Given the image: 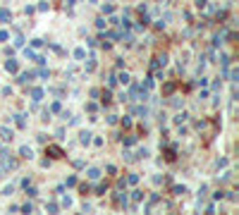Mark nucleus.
<instances>
[{
  "instance_id": "nucleus-1",
  "label": "nucleus",
  "mask_w": 239,
  "mask_h": 215,
  "mask_svg": "<svg viewBox=\"0 0 239 215\" xmlns=\"http://www.w3.org/2000/svg\"><path fill=\"white\" fill-rule=\"evenodd\" d=\"M0 155H3V172H5V170H14V167H17V160H14V158H10V153H7V151H3Z\"/></svg>"
},
{
  "instance_id": "nucleus-2",
  "label": "nucleus",
  "mask_w": 239,
  "mask_h": 215,
  "mask_svg": "<svg viewBox=\"0 0 239 215\" xmlns=\"http://www.w3.org/2000/svg\"><path fill=\"white\" fill-rule=\"evenodd\" d=\"M113 199H115V206H120V208H127V206H129V203H127V196L122 194V189H117V194L113 196Z\"/></svg>"
},
{
  "instance_id": "nucleus-3",
  "label": "nucleus",
  "mask_w": 239,
  "mask_h": 215,
  "mask_svg": "<svg viewBox=\"0 0 239 215\" xmlns=\"http://www.w3.org/2000/svg\"><path fill=\"white\" fill-rule=\"evenodd\" d=\"M46 155H50V158H62L65 153H62L60 146H48V148H46Z\"/></svg>"
},
{
  "instance_id": "nucleus-4",
  "label": "nucleus",
  "mask_w": 239,
  "mask_h": 215,
  "mask_svg": "<svg viewBox=\"0 0 239 215\" xmlns=\"http://www.w3.org/2000/svg\"><path fill=\"white\" fill-rule=\"evenodd\" d=\"M0 139H3V141H12L14 139V132L10 127H0Z\"/></svg>"
},
{
  "instance_id": "nucleus-5",
  "label": "nucleus",
  "mask_w": 239,
  "mask_h": 215,
  "mask_svg": "<svg viewBox=\"0 0 239 215\" xmlns=\"http://www.w3.org/2000/svg\"><path fill=\"white\" fill-rule=\"evenodd\" d=\"M5 69L10 72V74H14V72H19V65H17V60H7L5 62Z\"/></svg>"
},
{
  "instance_id": "nucleus-6",
  "label": "nucleus",
  "mask_w": 239,
  "mask_h": 215,
  "mask_svg": "<svg viewBox=\"0 0 239 215\" xmlns=\"http://www.w3.org/2000/svg\"><path fill=\"white\" fill-rule=\"evenodd\" d=\"M12 19V12L7 10V7H3V10H0V22H3V24H7Z\"/></svg>"
},
{
  "instance_id": "nucleus-7",
  "label": "nucleus",
  "mask_w": 239,
  "mask_h": 215,
  "mask_svg": "<svg viewBox=\"0 0 239 215\" xmlns=\"http://www.w3.org/2000/svg\"><path fill=\"white\" fill-rule=\"evenodd\" d=\"M41 98H43V88H31V100L39 103Z\"/></svg>"
},
{
  "instance_id": "nucleus-8",
  "label": "nucleus",
  "mask_w": 239,
  "mask_h": 215,
  "mask_svg": "<svg viewBox=\"0 0 239 215\" xmlns=\"http://www.w3.org/2000/svg\"><path fill=\"white\" fill-rule=\"evenodd\" d=\"M14 124H17L19 129H24V127H26V115H14Z\"/></svg>"
},
{
  "instance_id": "nucleus-9",
  "label": "nucleus",
  "mask_w": 239,
  "mask_h": 215,
  "mask_svg": "<svg viewBox=\"0 0 239 215\" xmlns=\"http://www.w3.org/2000/svg\"><path fill=\"white\" fill-rule=\"evenodd\" d=\"M34 79V74H31V72H22V74H19V79H17V81H19V84H29Z\"/></svg>"
},
{
  "instance_id": "nucleus-10",
  "label": "nucleus",
  "mask_w": 239,
  "mask_h": 215,
  "mask_svg": "<svg viewBox=\"0 0 239 215\" xmlns=\"http://www.w3.org/2000/svg\"><path fill=\"white\" fill-rule=\"evenodd\" d=\"M91 136H93L91 132H81V134H79V141L84 143V146H88V143H91Z\"/></svg>"
},
{
  "instance_id": "nucleus-11",
  "label": "nucleus",
  "mask_w": 239,
  "mask_h": 215,
  "mask_svg": "<svg viewBox=\"0 0 239 215\" xmlns=\"http://www.w3.org/2000/svg\"><path fill=\"white\" fill-rule=\"evenodd\" d=\"M175 86H177L175 81H168V84H165V86H163V96H170V93L175 91Z\"/></svg>"
},
{
  "instance_id": "nucleus-12",
  "label": "nucleus",
  "mask_w": 239,
  "mask_h": 215,
  "mask_svg": "<svg viewBox=\"0 0 239 215\" xmlns=\"http://www.w3.org/2000/svg\"><path fill=\"white\" fill-rule=\"evenodd\" d=\"M120 41H122V43H127V46H132V43H134V36H132V33H124V31H122Z\"/></svg>"
},
{
  "instance_id": "nucleus-13",
  "label": "nucleus",
  "mask_w": 239,
  "mask_h": 215,
  "mask_svg": "<svg viewBox=\"0 0 239 215\" xmlns=\"http://www.w3.org/2000/svg\"><path fill=\"white\" fill-rule=\"evenodd\" d=\"M19 155H22V158H34V151H31L29 146H22V148H19Z\"/></svg>"
},
{
  "instance_id": "nucleus-14",
  "label": "nucleus",
  "mask_w": 239,
  "mask_h": 215,
  "mask_svg": "<svg viewBox=\"0 0 239 215\" xmlns=\"http://www.w3.org/2000/svg\"><path fill=\"white\" fill-rule=\"evenodd\" d=\"M86 174H88V179H98V177H101V170H98V167H91Z\"/></svg>"
},
{
  "instance_id": "nucleus-15",
  "label": "nucleus",
  "mask_w": 239,
  "mask_h": 215,
  "mask_svg": "<svg viewBox=\"0 0 239 215\" xmlns=\"http://www.w3.org/2000/svg\"><path fill=\"white\" fill-rule=\"evenodd\" d=\"M105 191H108V182H101V184L96 187V194H98V196H103Z\"/></svg>"
},
{
  "instance_id": "nucleus-16",
  "label": "nucleus",
  "mask_w": 239,
  "mask_h": 215,
  "mask_svg": "<svg viewBox=\"0 0 239 215\" xmlns=\"http://www.w3.org/2000/svg\"><path fill=\"white\" fill-rule=\"evenodd\" d=\"M24 58H26V60H36L39 55H36V53H34L31 48H24Z\"/></svg>"
},
{
  "instance_id": "nucleus-17",
  "label": "nucleus",
  "mask_w": 239,
  "mask_h": 215,
  "mask_svg": "<svg viewBox=\"0 0 239 215\" xmlns=\"http://www.w3.org/2000/svg\"><path fill=\"white\" fill-rule=\"evenodd\" d=\"M117 81H122V84H129V81H132V77L127 74V72H122V74L117 77Z\"/></svg>"
},
{
  "instance_id": "nucleus-18",
  "label": "nucleus",
  "mask_w": 239,
  "mask_h": 215,
  "mask_svg": "<svg viewBox=\"0 0 239 215\" xmlns=\"http://www.w3.org/2000/svg\"><path fill=\"white\" fill-rule=\"evenodd\" d=\"M74 58H77V60H84V58H86V50H84V48H77V50H74Z\"/></svg>"
},
{
  "instance_id": "nucleus-19",
  "label": "nucleus",
  "mask_w": 239,
  "mask_h": 215,
  "mask_svg": "<svg viewBox=\"0 0 239 215\" xmlns=\"http://www.w3.org/2000/svg\"><path fill=\"white\" fill-rule=\"evenodd\" d=\"M101 96H103V98H101V100H103V103H105V105H108V103H110V100H113V93H110V91H103V93H101Z\"/></svg>"
},
{
  "instance_id": "nucleus-20",
  "label": "nucleus",
  "mask_w": 239,
  "mask_h": 215,
  "mask_svg": "<svg viewBox=\"0 0 239 215\" xmlns=\"http://www.w3.org/2000/svg\"><path fill=\"white\" fill-rule=\"evenodd\" d=\"M165 158H168V160H175V146H170L168 151H165Z\"/></svg>"
},
{
  "instance_id": "nucleus-21",
  "label": "nucleus",
  "mask_w": 239,
  "mask_h": 215,
  "mask_svg": "<svg viewBox=\"0 0 239 215\" xmlns=\"http://www.w3.org/2000/svg\"><path fill=\"white\" fill-rule=\"evenodd\" d=\"M172 194L182 196V194H187V187H172Z\"/></svg>"
},
{
  "instance_id": "nucleus-22",
  "label": "nucleus",
  "mask_w": 239,
  "mask_h": 215,
  "mask_svg": "<svg viewBox=\"0 0 239 215\" xmlns=\"http://www.w3.org/2000/svg\"><path fill=\"white\" fill-rule=\"evenodd\" d=\"M93 69H96V60H93V58H91V60L86 62V72H93Z\"/></svg>"
},
{
  "instance_id": "nucleus-23",
  "label": "nucleus",
  "mask_w": 239,
  "mask_h": 215,
  "mask_svg": "<svg viewBox=\"0 0 239 215\" xmlns=\"http://www.w3.org/2000/svg\"><path fill=\"white\" fill-rule=\"evenodd\" d=\"M39 77H41V79H48V77H50V72H48L46 67H41V69H39Z\"/></svg>"
},
{
  "instance_id": "nucleus-24",
  "label": "nucleus",
  "mask_w": 239,
  "mask_h": 215,
  "mask_svg": "<svg viewBox=\"0 0 239 215\" xmlns=\"http://www.w3.org/2000/svg\"><path fill=\"white\" fill-rule=\"evenodd\" d=\"M187 117H189V115H187V112H179V115H177V117H175V122H177V124H182V122H184V120H187Z\"/></svg>"
},
{
  "instance_id": "nucleus-25",
  "label": "nucleus",
  "mask_w": 239,
  "mask_h": 215,
  "mask_svg": "<svg viewBox=\"0 0 239 215\" xmlns=\"http://www.w3.org/2000/svg\"><path fill=\"white\" fill-rule=\"evenodd\" d=\"M139 182V174H129L127 177V184H136Z\"/></svg>"
},
{
  "instance_id": "nucleus-26",
  "label": "nucleus",
  "mask_w": 239,
  "mask_h": 215,
  "mask_svg": "<svg viewBox=\"0 0 239 215\" xmlns=\"http://www.w3.org/2000/svg\"><path fill=\"white\" fill-rule=\"evenodd\" d=\"M117 84V77L115 74H108V86H115Z\"/></svg>"
},
{
  "instance_id": "nucleus-27",
  "label": "nucleus",
  "mask_w": 239,
  "mask_h": 215,
  "mask_svg": "<svg viewBox=\"0 0 239 215\" xmlns=\"http://www.w3.org/2000/svg\"><path fill=\"white\" fill-rule=\"evenodd\" d=\"M103 12H105V14H113V12H115V5H103Z\"/></svg>"
},
{
  "instance_id": "nucleus-28",
  "label": "nucleus",
  "mask_w": 239,
  "mask_h": 215,
  "mask_svg": "<svg viewBox=\"0 0 239 215\" xmlns=\"http://www.w3.org/2000/svg\"><path fill=\"white\" fill-rule=\"evenodd\" d=\"M19 210H22V213H31V210H34V206H31V203H24Z\"/></svg>"
},
{
  "instance_id": "nucleus-29",
  "label": "nucleus",
  "mask_w": 239,
  "mask_h": 215,
  "mask_svg": "<svg viewBox=\"0 0 239 215\" xmlns=\"http://www.w3.org/2000/svg\"><path fill=\"white\" fill-rule=\"evenodd\" d=\"M132 143H136V136H127L124 139V146H132Z\"/></svg>"
},
{
  "instance_id": "nucleus-30",
  "label": "nucleus",
  "mask_w": 239,
  "mask_h": 215,
  "mask_svg": "<svg viewBox=\"0 0 239 215\" xmlns=\"http://www.w3.org/2000/svg\"><path fill=\"white\" fill-rule=\"evenodd\" d=\"M143 88H146V91H148V88H153V79H151V77L143 81Z\"/></svg>"
},
{
  "instance_id": "nucleus-31",
  "label": "nucleus",
  "mask_w": 239,
  "mask_h": 215,
  "mask_svg": "<svg viewBox=\"0 0 239 215\" xmlns=\"http://www.w3.org/2000/svg\"><path fill=\"white\" fill-rule=\"evenodd\" d=\"M136 115H139V117H146V115H148V110H146V108H136Z\"/></svg>"
},
{
  "instance_id": "nucleus-32",
  "label": "nucleus",
  "mask_w": 239,
  "mask_h": 215,
  "mask_svg": "<svg viewBox=\"0 0 239 215\" xmlns=\"http://www.w3.org/2000/svg\"><path fill=\"white\" fill-rule=\"evenodd\" d=\"M132 199H134V201H141V199H143V191H134Z\"/></svg>"
},
{
  "instance_id": "nucleus-33",
  "label": "nucleus",
  "mask_w": 239,
  "mask_h": 215,
  "mask_svg": "<svg viewBox=\"0 0 239 215\" xmlns=\"http://www.w3.org/2000/svg\"><path fill=\"white\" fill-rule=\"evenodd\" d=\"M62 206H65V208L72 206V199H69V196H62Z\"/></svg>"
},
{
  "instance_id": "nucleus-34",
  "label": "nucleus",
  "mask_w": 239,
  "mask_h": 215,
  "mask_svg": "<svg viewBox=\"0 0 239 215\" xmlns=\"http://www.w3.org/2000/svg\"><path fill=\"white\" fill-rule=\"evenodd\" d=\"M46 210H48V213H58V206H55V203H48Z\"/></svg>"
},
{
  "instance_id": "nucleus-35",
  "label": "nucleus",
  "mask_w": 239,
  "mask_h": 215,
  "mask_svg": "<svg viewBox=\"0 0 239 215\" xmlns=\"http://www.w3.org/2000/svg\"><path fill=\"white\" fill-rule=\"evenodd\" d=\"M26 194H29V196H31V199H34V196H36V194H39V191H36L34 187H29V184H26Z\"/></svg>"
},
{
  "instance_id": "nucleus-36",
  "label": "nucleus",
  "mask_w": 239,
  "mask_h": 215,
  "mask_svg": "<svg viewBox=\"0 0 239 215\" xmlns=\"http://www.w3.org/2000/svg\"><path fill=\"white\" fill-rule=\"evenodd\" d=\"M60 108H62L60 103H53V105H50V112H60Z\"/></svg>"
},
{
  "instance_id": "nucleus-37",
  "label": "nucleus",
  "mask_w": 239,
  "mask_h": 215,
  "mask_svg": "<svg viewBox=\"0 0 239 215\" xmlns=\"http://www.w3.org/2000/svg\"><path fill=\"white\" fill-rule=\"evenodd\" d=\"M67 187H77V177H67Z\"/></svg>"
},
{
  "instance_id": "nucleus-38",
  "label": "nucleus",
  "mask_w": 239,
  "mask_h": 215,
  "mask_svg": "<svg viewBox=\"0 0 239 215\" xmlns=\"http://www.w3.org/2000/svg\"><path fill=\"white\" fill-rule=\"evenodd\" d=\"M79 191H81V194H88L91 187H88V184H79Z\"/></svg>"
},
{
  "instance_id": "nucleus-39",
  "label": "nucleus",
  "mask_w": 239,
  "mask_h": 215,
  "mask_svg": "<svg viewBox=\"0 0 239 215\" xmlns=\"http://www.w3.org/2000/svg\"><path fill=\"white\" fill-rule=\"evenodd\" d=\"M14 46H17V48L24 46V38H22V36H17V38H14Z\"/></svg>"
},
{
  "instance_id": "nucleus-40",
  "label": "nucleus",
  "mask_w": 239,
  "mask_h": 215,
  "mask_svg": "<svg viewBox=\"0 0 239 215\" xmlns=\"http://www.w3.org/2000/svg\"><path fill=\"white\" fill-rule=\"evenodd\" d=\"M122 127H132V120L129 117H122Z\"/></svg>"
},
{
  "instance_id": "nucleus-41",
  "label": "nucleus",
  "mask_w": 239,
  "mask_h": 215,
  "mask_svg": "<svg viewBox=\"0 0 239 215\" xmlns=\"http://www.w3.org/2000/svg\"><path fill=\"white\" fill-rule=\"evenodd\" d=\"M12 191H14V187H12V184H10V187H5V189H3V194H5V196H10V194H12Z\"/></svg>"
},
{
  "instance_id": "nucleus-42",
  "label": "nucleus",
  "mask_w": 239,
  "mask_h": 215,
  "mask_svg": "<svg viewBox=\"0 0 239 215\" xmlns=\"http://www.w3.org/2000/svg\"><path fill=\"white\" fill-rule=\"evenodd\" d=\"M7 38H10V33L7 31H0V41H7Z\"/></svg>"
},
{
  "instance_id": "nucleus-43",
  "label": "nucleus",
  "mask_w": 239,
  "mask_h": 215,
  "mask_svg": "<svg viewBox=\"0 0 239 215\" xmlns=\"http://www.w3.org/2000/svg\"><path fill=\"white\" fill-rule=\"evenodd\" d=\"M105 24H108L105 19H98V22H96V26H98V29H105Z\"/></svg>"
},
{
  "instance_id": "nucleus-44",
  "label": "nucleus",
  "mask_w": 239,
  "mask_h": 215,
  "mask_svg": "<svg viewBox=\"0 0 239 215\" xmlns=\"http://www.w3.org/2000/svg\"><path fill=\"white\" fill-rule=\"evenodd\" d=\"M65 3H67V5H74V0H65Z\"/></svg>"
},
{
  "instance_id": "nucleus-45",
  "label": "nucleus",
  "mask_w": 239,
  "mask_h": 215,
  "mask_svg": "<svg viewBox=\"0 0 239 215\" xmlns=\"http://www.w3.org/2000/svg\"><path fill=\"white\" fill-rule=\"evenodd\" d=\"M0 177H3V167H0Z\"/></svg>"
},
{
  "instance_id": "nucleus-46",
  "label": "nucleus",
  "mask_w": 239,
  "mask_h": 215,
  "mask_svg": "<svg viewBox=\"0 0 239 215\" xmlns=\"http://www.w3.org/2000/svg\"><path fill=\"white\" fill-rule=\"evenodd\" d=\"M91 3H96V0H91Z\"/></svg>"
}]
</instances>
